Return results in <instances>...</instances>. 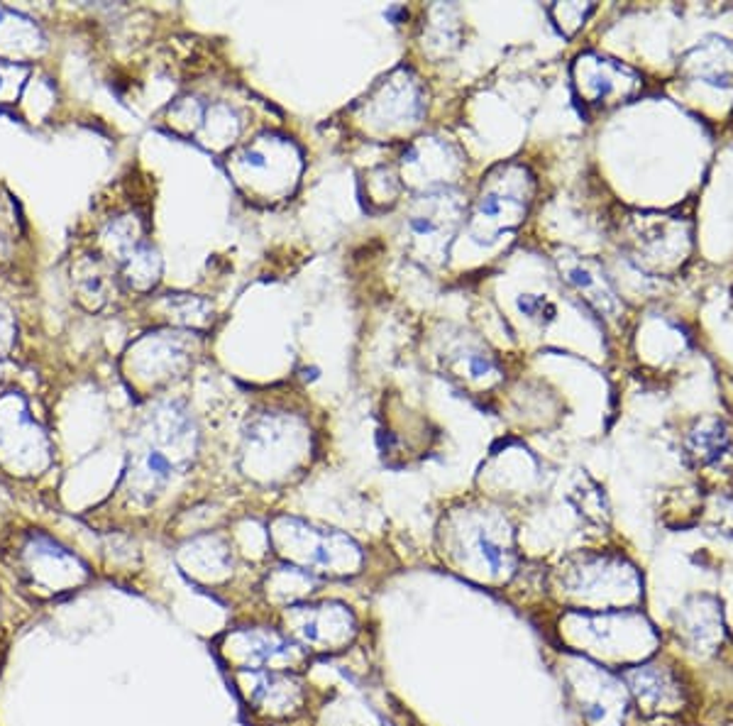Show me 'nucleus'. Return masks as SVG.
Returning <instances> with one entry per match:
<instances>
[{
	"label": "nucleus",
	"instance_id": "nucleus-4",
	"mask_svg": "<svg viewBox=\"0 0 733 726\" xmlns=\"http://www.w3.org/2000/svg\"><path fill=\"white\" fill-rule=\"evenodd\" d=\"M684 636L694 650H714L719 636H721V624L714 611L704 607L692 609L684 621Z\"/></svg>",
	"mask_w": 733,
	"mask_h": 726
},
{
	"label": "nucleus",
	"instance_id": "nucleus-6",
	"mask_svg": "<svg viewBox=\"0 0 733 726\" xmlns=\"http://www.w3.org/2000/svg\"><path fill=\"white\" fill-rule=\"evenodd\" d=\"M296 697L298 693L294 690V685L277 675L261 677L257 685V694H254V700L264 707H271V710H287L289 704H294Z\"/></svg>",
	"mask_w": 733,
	"mask_h": 726
},
{
	"label": "nucleus",
	"instance_id": "nucleus-1",
	"mask_svg": "<svg viewBox=\"0 0 733 726\" xmlns=\"http://www.w3.org/2000/svg\"><path fill=\"white\" fill-rule=\"evenodd\" d=\"M460 216H463V203L447 188L428 191L416 201L413 211L406 218V230L411 237L413 250L416 245L426 243L421 260L440 262L443 257H447V247L460 225Z\"/></svg>",
	"mask_w": 733,
	"mask_h": 726
},
{
	"label": "nucleus",
	"instance_id": "nucleus-3",
	"mask_svg": "<svg viewBox=\"0 0 733 726\" xmlns=\"http://www.w3.org/2000/svg\"><path fill=\"white\" fill-rule=\"evenodd\" d=\"M631 690L636 693L638 702H643L648 710H673L680 702V687L673 680L667 670L653 666H638L631 673H626Z\"/></svg>",
	"mask_w": 733,
	"mask_h": 726
},
{
	"label": "nucleus",
	"instance_id": "nucleus-2",
	"mask_svg": "<svg viewBox=\"0 0 733 726\" xmlns=\"http://www.w3.org/2000/svg\"><path fill=\"white\" fill-rule=\"evenodd\" d=\"M514 167H506L501 170V179H494L487 188H481L480 198L474 203L472 211V230L477 225H484V233L480 235V240H494L499 233L504 230L516 228L518 223L526 216V208H528V191H523V186H528V179L523 177L518 184H514L511 177ZM521 171V170H518Z\"/></svg>",
	"mask_w": 733,
	"mask_h": 726
},
{
	"label": "nucleus",
	"instance_id": "nucleus-8",
	"mask_svg": "<svg viewBox=\"0 0 733 726\" xmlns=\"http://www.w3.org/2000/svg\"><path fill=\"white\" fill-rule=\"evenodd\" d=\"M518 306H521V311L526 313V316H531V318H538V316L543 311H548V313H553V316H555V306L550 304L548 299H540V296H533V294L521 296Z\"/></svg>",
	"mask_w": 733,
	"mask_h": 726
},
{
	"label": "nucleus",
	"instance_id": "nucleus-5",
	"mask_svg": "<svg viewBox=\"0 0 733 726\" xmlns=\"http://www.w3.org/2000/svg\"><path fill=\"white\" fill-rule=\"evenodd\" d=\"M567 281L580 289L582 294H587V299L597 306L599 311H609L616 304V299L609 291L607 281L599 277V274H594L584 262H574L573 267H567Z\"/></svg>",
	"mask_w": 733,
	"mask_h": 726
},
{
	"label": "nucleus",
	"instance_id": "nucleus-7",
	"mask_svg": "<svg viewBox=\"0 0 733 726\" xmlns=\"http://www.w3.org/2000/svg\"><path fill=\"white\" fill-rule=\"evenodd\" d=\"M728 448V436L724 433L721 426H714L711 431H700L692 440V450L694 455L700 457L701 463H711L724 455V450Z\"/></svg>",
	"mask_w": 733,
	"mask_h": 726
}]
</instances>
